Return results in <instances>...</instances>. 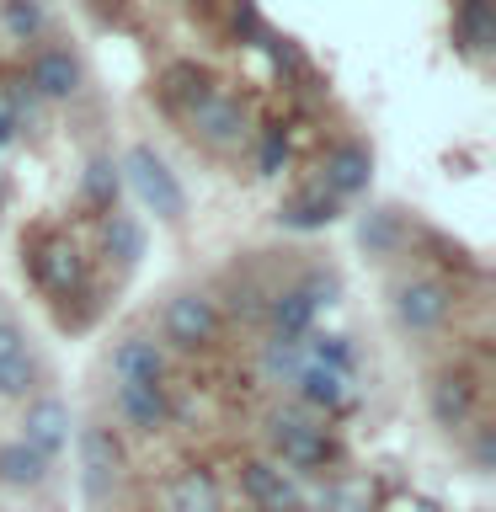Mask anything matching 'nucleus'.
Listing matches in <instances>:
<instances>
[{
	"mask_svg": "<svg viewBox=\"0 0 496 512\" xmlns=\"http://www.w3.org/2000/svg\"><path fill=\"white\" fill-rule=\"evenodd\" d=\"M267 443H272V459H278L288 475H315V470H326L331 454H336L331 432L320 427L310 411H294V406L267 411Z\"/></svg>",
	"mask_w": 496,
	"mask_h": 512,
	"instance_id": "1",
	"label": "nucleus"
},
{
	"mask_svg": "<svg viewBox=\"0 0 496 512\" xmlns=\"http://www.w3.org/2000/svg\"><path fill=\"white\" fill-rule=\"evenodd\" d=\"M123 171H128V182H134L139 203L150 208L155 219L176 224V219L187 214V192H182V182H176L171 166L150 150V144H134V150H128V160H123Z\"/></svg>",
	"mask_w": 496,
	"mask_h": 512,
	"instance_id": "2",
	"label": "nucleus"
},
{
	"mask_svg": "<svg viewBox=\"0 0 496 512\" xmlns=\"http://www.w3.org/2000/svg\"><path fill=\"white\" fill-rule=\"evenodd\" d=\"M160 336H166L171 347L182 352H198L219 336V304L198 294V288H187V294H171L166 299V315H160Z\"/></svg>",
	"mask_w": 496,
	"mask_h": 512,
	"instance_id": "3",
	"label": "nucleus"
},
{
	"mask_svg": "<svg viewBox=\"0 0 496 512\" xmlns=\"http://www.w3.org/2000/svg\"><path fill=\"white\" fill-rule=\"evenodd\" d=\"M448 310H454V294H448V283L438 278H406L395 288V320H400V331H411V336H427V331H438Z\"/></svg>",
	"mask_w": 496,
	"mask_h": 512,
	"instance_id": "4",
	"label": "nucleus"
},
{
	"mask_svg": "<svg viewBox=\"0 0 496 512\" xmlns=\"http://www.w3.org/2000/svg\"><path fill=\"white\" fill-rule=\"evenodd\" d=\"M80 480H86L91 502H102V496L123 480V443H118V432L102 427V422L80 427Z\"/></svg>",
	"mask_w": 496,
	"mask_h": 512,
	"instance_id": "5",
	"label": "nucleus"
},
{
	"mask_svg": "<svg viewBox=\"0 0 496 512\" xmlns=\"http://www.w3.org/2000/svg\"><path fill=\"white\" fill-rule=\"evenodd\" d=\"M187 123H192V134H198L208 150H235V144L251 134V112H246V102H235V96H224V91L203 96V102L187 112Z\"/></svg>",
	"mask_w": 496,
	"mask_h": 512,
	"instance_id": "6",
	"label": "nucleus"
},
{
	"mask_svg": "<svg viewBox=\"0 0 496 512\" xmlns=\"http://www.w3.org/2000/svg\"><path fill=\"white\" fill-rule=\"evenodd\" d=\"M240 496H246L256 512H294L299 507L294 475H288L278 459H246L240 464Z\"/></svg>",
	"mask_w": 496,
	"mask_h": 512,
	"instance_id": "7",
	"label": "nucleus"
},
{
	"mask_svg": "<svg viewBox=\"0 0 496 512\" xmlns=\"http://www.w3.org/2000/svg\"><path fill=\"white\" fill-rule=\"evenodd\" d=\"M32 278H38V288H48V294H75V288H86V256H80L75 240H43V246H32Z\"/></svg>",
	"mask_w": 496,
	"mask_h": 512,
	"instance_id": "8",
	"label": "nucleus"
},
{
	"mask_svg": "<svg viewBox=\"0 0 496 512\" xmlns=\"http://www.w3.org/2000/svg\"><path fill=\"white\" fill-rule=\"evenodd\" d=\"M107 368H112V379H118V384H166L171 363H166V347H160L155 336L134 331V336H123V342L112 347Z\"/></svg>",
	"mask_w": 496,
	"mask_h": 512,
	"instance_id": "9",
	"label": "nucleus"
},
{
	"mask_svg": "<svg viewBox=\"0 0 496 512\" xmlns=\"http://www.w3.org/2000/svg\"><path fill=\"white\" fill-rule=\"evenodd\" d=\"M368 176H374V155H368L363 144H352V139L326 150V160H320V192H331L336 203L368 192Z\"/></svg>",
	"mask_w": 496,
	"mask_h": 512,
	"instance_id": "10",
	"label": "nucleus"
},
{
	"mask_svg": "<svg viewBox=\"0 0 496 512\" xmlns=\"http://www.w3.org/2000/svg\"><path fill=\"white\" fill-rule=\"evenodd\" d=\"M27 86L38 102H70L80 91V59L70 48H38L27 64Z\"/></svg>",
	"mask_w": 496,
	"mask_h": 512,
	"instance_id": "11",
	"label": "nucleus"
},
{
	"mask_svg": "<svg viewBox=\"0 0 496 512\" xmlns=\"http://www.w3.org/2000/svg\"><path fill=\"white\" fill-rule=\"evenodd\" d=\"M112 406H118L123 416V427H134V432H160V427H171V395H166V384H118L112 390Z\"/></svg>",
	"mask_w": 496,
	"mask_h": 512,
	"instance_id": "12",
	"label": "nucleus"
},
{
	"mask_svg": "<svg viewBox=\"0 0 496 512\" xmlns=\"http://www.w3.org/2000/svg\"><path fill=\"white\" fill-rule=\"evenodd\" d=\"M427 406H432V422H438V427L459 432V427L475 422L480 390H475L470 374H438V379H432V390H427Z\"/></svg>",
	"mask_w": 496,
	"mask_h": 512,
	"instance_id": "13",
	"label": "nucleus"
},
{
	"mask_svg": "<svg viewBox=\"0 0 496 512\" xmlns=\"http://www.w3.org/2000/svg\"><path fill=\"white\" fill-rule=\"evenodd\" d=\"M22 443L38 448L48 464L64 454V443H70V411H64V400H54V395L32 400L27 416H22Z\"/></svg>",
	"mask_w": 496,
	"mask_h": 512,
	"instance_id": "14",
	"label": "nucleus"
},
{
	"mask_svg": "<svg viewBox=\"0 0 496 512\" xmlns=\"http://www.w3.org/2000/svg\"><path fill=\"white\" fill-rule=\"evenodd\" d=\"M299 400L310 411H342L352 400V374H336V368H320V363H304L299 379H294Z\"/></svg>",
	"mask_w": 496,
	"mask_h": 512,
	"instance_id": "15",
	"label": "nucleus"
},
{
	"mask_svg": "<svg viewBox=\"0 0 496 512\" xmlns=\"http://www.w3.org/2000/svg\"><path fill=\"white\" fill-rule=\"evenodd\" d=\"M219 507H224V496L208 470H176L166 480V512H219Z\"/></svg>",
	"mask_w": 496,
	"mask_h": 512,
	"instance_id": "16",
	"label": "nucleus"
},
{
	"mask_svg": "<svg viewBox=\"0 0 496 512\" xmlns=\"http://www.w3.org/2000/svg\"><path fill=\"white\" fill-rule=\"evenodd\" d=\"M267 326L272 336H294V342H304V336L315 331V304L299 294V283L294 288H278V294H267Z\"/></svg>",
	"mask_w": 496,
	"mask_h": 512,
	"instance_id": "17",
	"label": "nucleus"
},
{
	"mask_svg": "<svg viewBox=\"0 0 496 512\" xmlns=\"http://www.w3.org/2000/svg\"><path fill=\"white\" fill-rule=\"evenodd\" d=\"M0 480H6V486H43L48 480V459L38 454V448H27L22 438L16 443H0Z\"/></svg>",
	"mask_w": 496,
	"mask_h": 512,
	"instance_id": "18",
	"label": "nucleus"
},
{
	"mask_svg": "<svg viewBox=\"0 0 496 512\" xmlns=\"http://www.w3.org/2000/svg\"><path fill=\"white\" fill-rule=\"evenodd\" d=\"M304 363L310 358H304V342H294V336H267L262 342V379L267 384H294Z\"/></svg>",
	"mask_w": 496,
	"mask_h": 512,
	"instance_id": "19",
	"label": "nucleus"
},
{
	"mask_svg": "<svg viewBox=\"0 0 496 512\" xmlns=\"http://www.w3.org/2000/svg\"><path fill=\"white\" fill-rule=\"evenodd\" d=\"M0 27L16 43H38L48 32V0H0Z\"/></svg>",
	"mask_w": 496,
	"mask_h": 512,
	"instance_id": "20",
	"label": "nucleus"
},
{
	"mask_svg": "<svg viewBox=\"0 0 496 512\" xmlns=\"http://www.w3.org/2000/svg\"><path fill=\"white\" fill-rule=\"evenodd\" d=\"M400 240H406V230H400V214H390V208H374V214L358 219V246L368 256H395Z\"/></svg>",
	"mask_w": 496,
	"mask_h": 512,
	"instance_id": "21",
	"label": "nucleus"
},
{
	"mask_svg": "<svg viewBox=\"0 0 496 512\" xmlns=\"http://www.w3.org/2000/svg\"><path fill=\"white\" fill-rule=\"evenodd\" d=\"M102 240H107V256H112L118 267H134L139 256H144V224H139L134 214H118V208H112Z\"/></svg>",
	"mask_w": 496,
	"mask_h": 512,
	"instance_id": "22",
	"label": "nucleus"
},
{
	"mask_svg": "<svg viewBox=\"0 0 496 512\" xmlns=\"http://www.w3.org/2000/svg\"><path fill=\"white\" fill-rule=\"evenodd\" d=\"M331 219H336V198H331V192H320V187L299 192V198L283 208V224H288V230H326Z\"/></svg>",
	"mask_w": 496,
	"mask_h": 512,
	"instance_id": "23",
	"label": "nucleus"
},
{
	"mask_svg": "<svg viewBox=\"0 0 496 512\" xmlns=\"http://www.w3.org/2000/svg\"><path fill=\"white\" fill-rule=\"evenodd\" d=\"M166 96H171L176 112H192L203 96H214V80H208L198 64H176V70L166 75Z\"/></svg>",
	"mask_w": 496,
	"mask_h": 512,
	"instance_id": "24",
	"label": "nucleus"
},
{
	"mask_svg": "<svg viewBox=\"0 0 496 512\" xmlns=\"http://www.w3.org/2000/svg\"><path fill=\"white\" fill-rule=\"evenodd\" d=\"M32 390H38V358L27 347L0 358V400H27Z\"/></svg>",
	"mask_w": 496,
	"mask_h": 512,
	"instance_id": "25",
	"label": "nucleus"
},
{
	"mask_svg": "<svg viewBox=\"0 0 496 512\" xmlns=\"http://www.w3.org/2000/svg\"><path fill=\"white\" fill-rule=\"evenodd\" d=\"M454 27H459V43L470 48V54H486L496 43V11L491 6H459Z\"/></svg>",
	"mask_w": 496,
	"mask_h": 512,
	"instance_id": "26",
	"label": "nucleus"
},
{
	"mask_svg": "<svg viewBox=\"0 0 496 512\" xmlns=\"http://www.w3.org/2000/svg\"><path fill=\"white\" fill-rule=\"evenodd\" d=\"M304 358L320 363V368H336V374H352V368H358L347 336H320V331H310V336H304Z\"/></svg>",
	"mask_w": 496,
	"mask_h": 512,
	"instance_id": "27",
	"label": "nucleus"
},
{
	"mask_svg": "<svg viewBox=\"0 0 496 512\" xmlns=\"http://www.w3.org/2000/svg\"><path fill=\"white\" fill-rule=\"evenodd\" d=\"M86 203L91 208H112V203H118V166H112L107 155H96L86 166Z\"/></svg>",
	"mask_w": 496,
	"mask_h": 512,
	"instance_id": "28",
	"label": "nucleus"
},
{
	"mask_svg": "<svg viewBox=\"0 0 496 512\" xmlns=\"http://www.w3.org/2000/svg\"><path fill=\"white\" fill-rule=\"evenodd\" d=\"M320 512H368V486L363 480H336L320 496Z\"/></svg>",
	"mask_w": 496,
	"mask_h": 512,
	"instance_id": "29",
	"label": "nucleus"
},
{
	"mask_svg": "<svg viewBox=\"0 0 496 512\" xmlns=\"http://www.w3.org/2000/svg\"><path fill=\"white\" fill-rule=\"evenodd\" d=\"M288 166V139H283V128H267L262 144H256V171L262 176H278Z\"/></svg>",
	"mask_w": 496,
	"mask_h": 512,
	"instance_id": "30",
	"label": "nucleus"
},
{
	"mask_svg": "<svg viewBox=\"0 0 496 512\" xmlns=\"http://www.w3.org/2000/svg\"><path fill=\"white\" fill-rule=\"evenodd\" d=\"M299 294H304V299H310L315 310H320V304H336V294H342V283H336L331 272H304Z\"/></svg>",
	"mask_w": 496,
	"mask_h": 512,
	"instance_id": "31",
	"label": "nucleus"
},
{
	"mask_svg": "<svg viewBox=\"0 0 496 512\" xmlns=\"http://www.w3.org/2000/svg\"><path fill=\"white\" fill-rule=\"evenodd\" d=\"M22 347H27L22 326H16L11 315H0V358H11V352H22Z\"/></svg>",
	"mask_w": 496,
	"mask_h": 512,
	"instance_id": "32",
	"label": "nucleus"
},
{
	"mask_svg": "<svg viewBox=\"0 0 496 512\" xmlns=\"http://www.w3.org/2000/svg\"><path fill=\"white\" fill-rule=\"evenodd\" d=\"M491 459H496V443H491V432H480V438H475V464H480V470H491Z\"/></svg>",
	"mask_w": 496,
	"mask_h": 512,
	"instance_id": "33",
	"label": "nucleus"
},
{
	"mask_svg": "<svg viewBox=\"0 0 496 512\" xmlns=\"http://www.w3.org/2000/svg\"><path fill=\"white\" fill-rule=\"evenodd\" d=\"M16 134H22V128H11L6 118H0V150H11V144H16Z\"/></svg>",
	"mask_w": 496,
	"mask_h": 512,
	"instance_id": "34",
	"label": "nucleus"
},
{
	"mask_svg": "<svg viewBox=\"0 0 496 512\" xmlns=\"http://www.w3.org/2000/svg\"><path fill=\"white\" fill-rule=\"evenodd\" d=\"M459 6H491V0H459Z\"/></svg>",
	"mask_w": 496,
	"mask_h": 512,
	"instance_id": "35",
	"label": "nucleus"
},
{
	"mask_svg": "<svg viewBox=\"0 0 496 512\" xmlns=\"http://www.w3.org/2000/svg\"><path fill=\"white\" fill-rule=\"evenodd\" d=\"M107 6H118V0H107Z\"/></svg>",
	"mask_w": 496,
	"mask_h": 512,
	"instance_id": "36",
	"label": "nucleus"
}]
</instances>
